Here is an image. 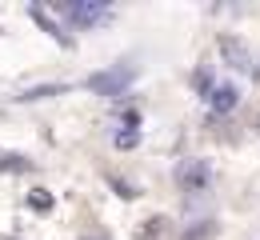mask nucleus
I'll return each mask as SVG.
<instances>
[{
    "label": "nucleus",
    "mask_w": 260,
    "mask_h": 240,
    "mask_svg": "<svg viewBox=\"0 0 260 240\" xmlns=\"http://www.w3.org/2000/svg\"><path fill=\"white\" fill-rule=\"evenodd\" d=\"M180 180H184L188 188H204V184H208V164H204V160L184 164V168H180Z\"/></svg>",
    "instance_id": "1"
},
{
    "label": "nucleus",
    "mask_w": 260,
    "mask_h": 240,
    "mask_svg": "<svg viewBox=\"0 0 260 240\" xmlns=\"http://www.w3.org/2000/svg\"><path fill=\"white\" fill-rule=\"evenodd\" d=\"M228 108H236V88L220 84V88L212 92V112H228Z\"/></svg>",
    "instance_id": "2"
}]
</instances>
